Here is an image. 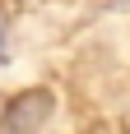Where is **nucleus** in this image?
Listing matches in <instances>:
<instances>
[{"instance_id":"obj_2","label":"nucleus","mask_w":130,"mask_h":134,"mask_svg":"<svg viewBox=\"0 0 130 134\" xmlns=\"http://www.w3.org/2000/svg\"><path fill=\"white\" fill-rule=\"evenodd\" d=\"M0 60H5V19H0Z\"/></svg>"},{"instance_id":"obj_1","label":"nucleus","mask_w":130,"mask_h":134,"mask_svg":"<svg viewBox=\"0 0 130 134\" xmlns=\"http://www.w3.org/2000/svg\"><path fill=\"white\" fill-rule=\"evenodd\" d=\"M51 111H56V97L47 88H23L9 97V107L0 116V134H33L51 120Z\"/></svg>"}]
</instances>
